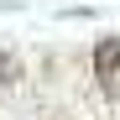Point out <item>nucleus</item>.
Here are the masks:
<instances>
[{
  "label": "nucleus",
  "mask_w": 120,
  "mask_h": 120,
  "mask_svg": "<svg viewBox=\"0 0 120 120\" xmlns=\"http://www.w3.org/2000/svg\"><path fill=\"white\" fill-rule=\"evenodd\" d=\"M94 78H99L105 99H120V37H99L94 42Z\"/></svg>",
  "instance_id": "obj_1"
},
{
  "label": "nucleus",
  "mask_w": 120,
  "mask_h": 120,
  "mask_svg": "<svg viewBox=\"0 0 120 120\" xmlns=\"http://www.w3.org/2000/svg\"><path fill=\"white\" fill-rule=\"evenodd\" d=\"M16 78H21V63H16V57L0 47V84H16Z\"/></svg>",
  "instance_id": "obj_2"
}]
</instances>
